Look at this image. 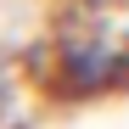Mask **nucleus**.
<instances>
[{"label":"nucleus","mask_w":129,"mask_h":129,"mask_svg":"<svg viewBox=\"0 0 129 129\" xmlns=\"http://www.w3.org/2000/svg\"><path fill=\"white\" fill-rule=\"evenodd\" d=\"M123 68H129V62H123V56H112L107 45H73V51H62L56 79L68 84L73 95H95V90H107V84H118V79H123Z\"/></svg>","instance_id":"nucleus-1"}]
</instances>
